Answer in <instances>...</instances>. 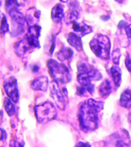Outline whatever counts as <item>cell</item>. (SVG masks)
<instances>
[{"label": "cell", "instance_id": "1", "mask_svg": "<svg viewBox=\"0 0 131 147\" xmlns=\"http://www.w3.org/2000/svg\"><path fill=\"white\" fill-rule=\"evenodd\" d=\"M103 107L102 101L92 98L89 99L81 105L78 117L82 130L87 132L97 128L99 122L98 114Z\"/></svg>", "mask_w": 131, "mask_h": 147}, {"label": "cell", "instance_id": "2", "mask_svg": "<svg viewBox=\"0 0 131 147\" xmlns=\"http://www.w3.org/2000/svg\"><path fill=\"white\" fill-rule=\"evenodd\" d=\"M77 79L81 87L92 94L94 91V85L92 81L101 80L102 74L91 65L85 61H80L77 64Z\"/></svg>", "mask_w": 131, "mask_h": 147}, {"label": "cell", "instance_id": "3", "mask_svg": "<svg viewBox=\"0 0 131 147\" xmlns=\"http://www.w3.org/2000/svg\"><path fill=\"white\" fill-rule=\"evenodd\" d=\"M90 48L97 57L104 60L110 58L111 44L108 37L102 34H96L90 41Z\"/></svg>", "mask_w": 131, "mask_h": 147}, {"label": "cell", "instance_id": "4", "mask_svg": "<svg viewBox=\"0 0 131 147\" xmlns=\"http://www.w3.org/2000/svg\"><path fill=\"white\" fill-rule=\"evenodd\" d=\"M47 66L54 82L63 84L68 83L71 81V74L64 64L59 63L55 60L50 59L47 62Z\"/></svg>", "mask_w": 131, "mask_h": 147}, {"label": "cell", "instance_id": "5", "mask_svg": "<svg viewBox=\"0 0 131 147\" xmlns=\"http://www.w3.org/2000/svg\"><path fill=\"white\" fill-rule=\"evenodd\" d=\"M39 38L27 32L25 36L15 44L14 49L18 56L23 57L36 49H40Z\"/></svg>", "mask_w": 131, "mask_h": 147}, {"label": "cell", "instance_id": "6", "mask_svg": "<svg viewBox=\"0 0 131 147\" xmlns=\"http://www.w3.org/2000/svg\"><path fill=\"white\" fill-rule=\"evenodd\" d=\"M35 111L37 121L41 124H45L55 119L57 114L55 106L50 101L37 105Z\"/></svg>", "mask_w": 131, "mask_h": 147}, {"label": "cell", "instance_id": "7", "mask_svg": "<svg viewBox=\"0 0 131 147\" xmlns=\"http://www.w3.org/2000/svg\"><path fill=\"white\" fill-rule=\"evenodd\" d=\"M50 94L57 107L61 110H64L68 104V96L67 88L54 82L51 83L50 87Z\"/></svg>", "mask_w": 131, "mask_h": 147}, {"label": "cell", "instance_id": "8", "mask_svg": "<svg viewBox=\"0 0 131 147\" xmlns=\"http://www.w3.org/2000/svg\"><path fill=\"white\" fill-rule=\"evenodd\" d=\"M108 143L110 147H128L131 141L127 131L122 130L110 136Z\"/></svg>", "mask_w": 131, "mask_h": 147}, {"label": "cell", "instance_id": "9", "mask_svg": "<svg viewBox=\"0 0 131 147\" xmlns=\"http://www.w3.org/2000/svg\"><path fill=\"white\" fill-rule=\"evenodd\" d=\"M4 88L9 98L14 103L19 100V94L17 81L14 77L11 76L4 82Z\"/></svg>", "mask_w": 131, "mask_h": 147}, {"label": "cell", "instance_id": "10", "mask_svg": "<svg viewBox=\"0 0 131 147\" xmlns=\"http://www.w3.org/2000/svg\"><path fill=\"white\" fill-rule=\"evenodd\" d=\"M41 11L35 7L28 9L25 13V22L29 27L38 24L40 18Z\"/></svg>", "mask_w": 131, "mask_h": 147}, {"label": "cell", "instance_id": "11", "mask_svg": "<svg viewBox=\"0 0 131 147\" xmlns=\"http://www.w3.org/2000/svg\"><path fill=\"white\" fill-rule=\"evenodd\" d=\"M79 5L76 1H72L70 3V11L67 18V24H72L74 22H76L80 18V14L78 11Z\"/></svg>", "mask_w": 131, "mask_h": 147}, {"label": "cell", "instance_id": "12", "mask_svg": "<svg viewBox=\"0 0 131 147\" xmlns=\"http://www.w3.org/2000/svg\"><path fill=\"white\" fill-rule=\"evenodd\" d=\"M48 86V78L45 76H41L35 78L31 84V87L33 90L42 92H46Z\"/></svg>", "mask_w": 131, "mask_h": 147}, {"label": "cell", "instance_id": "13", "mask_svg": "<svg viewBox=\"0 0 131 147\" xmlns=\"http://www.w3.org/2000/svg\"><path fill=\"white\" fill-rule=\"evenodd\" d=\"M72 24L73 30L78 33L81 37H84L93 32L92 27L84 22L79 23L74 22L72 23Z\"/></svg>", "mask_w": 131, "mask_h": 147}, {"label": "cell", "instance_id": "14", "mask_svg": "<svg viewBox=\"0 0 131 147\" xmlns=\"http://www.w3.org/2000/svg\"><path fill=\"white\" fill-rule=\"evenodd\" d=\"M64 8L61 4H56L51 11V18L56 23L60 24L64 18Z\"/></svg>", "mask_w": 131, "mask_h": 147}, {"label": "cell", "instance_id": "15", "mask_svg": "<svg viewBox=\"0 0 131 147\" xmlns=\"http://www.w3.org/2000/svg\"><path fill=\"white\" fill-rule=\"evenodd\" d=\"M67 41L72 47L77 51H81L83 50V43L81 37L73 32H70L68 34Z\"/></svg>", "mask_w": 131, "mask_h": 147}, {"label": "cell", "instance_id": "16", "mask_svg": "<svg viewBox=\"0 0 131 147\" xmlns=\"http://www.w3.org/2000/svg\"><path fill=\"white\" fill-rule=\"evenodd\" d=\"M73 55L74 51L72 49L66 46H63L57 54L58 59L61 62L71 60Z\"/></svg>", "mask_w": 131, "mask_h": 147}, {"label": "cell", "instance_id": "17", "mask_svg": "<svg viewBox=\"0 0 131 147\" xmlns=\"http://www.w3.org/2000/svg\"><path fill=\"white\" fill-rule=\"evenodd\" d=\"M110 73L115 87L119 88L121 82V69L119 67L113 66L110 69Z\"/></svg>", "mask_w": 131, "mask_h": 147}, {"label": "cell", "instance_id": "18", "mask_svg": "<svg viewBox=\"0 0 131 147\" xmlns=\"http://www.w3.org/2000/svg\"><path fill=\"white\" fill-rule=\"evenodd\" d=\"M112 89L110 82L108 79H105L99 86V92L101 96L104 98H106L111 93Z\"/></svg>", "mask_w": 131, "mask_h": 147}, {"label": "cell", "instance_id": "19", "mask_svg": "<svg viewBox=\"0 0 131 147\" xmlns=\"http://www.w3.org/2000/svg\"><path fill=\"white\" fill-rule=\"evenodd\" d=\"M120 104L123 108L129 109L131 108V90L126 89L121 96Z\"/></svg>", "mask_w": 131, "mask_h": 147}, {"label": "cell", "instance_id": "20", "mask_svg": "<svg viewBox=\"0 0 131 147\" xmlns=\"http://www.w3.org/2000/svg\"><path fill=\"white\" fill-rule=\"evenodd\" d=\"M25 32V24L12 22V31L11 35L13 37H19Z\"/></svg>", "mask_w": 131, "mask_h": 147}, {"label": "cell", "instance_id": "21", "mask_svg": "<svg viewBox=\"0 0 131 147\" xmlns=\"http://www.w3.org/2000/svg\"><path fill=\"white\" fill-rule=\"evenodd\" d=\"M56 35H53L50 37V39L48 40L46 45L45 46V50L46 51L47 54L52 56L53 54L56 47Z\"/></svg>", "mask_w": 131, "mask_h": 147}, {"label": "cell", "instance_id": "22", "mask_svg": "<svg viewBox=\"0 0 131 147\" xmlns=\"http://www.w3.org/2000/svg\"><path fill=\"white\" fill-rule=\"evenodd\" d=\"M4 106L8 115L10 117L12 116L15 112V108L11 100L8 98H5L4 100Z\"/></svg>", "mask_w": 131, "mask_h": 147}, {"label": "cell", "instance_id": "23", "mask_svg": "<svg viewBox=\"0 0 131 147\" xmlns=\"http://www.w3.org/2000/svg\"><path fill=\"white\" fill-rule=\"evenodd\" d=\"M1 34L4 35L9 32V24L8 23L6 17L4 13H1Z\"/></svg>", "mask_w": 131, "mask_h": 147}, {"label": "cell", "instance_id": "24", "mask_svg": "<svg viewBox=\"0 0 131 147\" xmlns=\"http://www.w3.org/2000/svg\"><path fill=\"white\" fill-rule=\"evenodd\" d=\"M121 56V53L120 50L119 49H116L112 52V61L115 65H119V64Z\"/></svg>", "mask_w": 131, "mask_h": 147}, {"label": "cell", "instance_id": "25", "mask_svg": "<svg viewBox=\"0 0 131 147\" xmlns=\"http://www.w3.org/2000/svg\"><path fill=\"white\" fill-rule=\"evenodd\" d=\"M125 65L127 69L129 72H131V58L128 54L125 60Z\"/></svg>", "mask_w": 131, "mask_h": 147}, {"label": "cell", "instance_id": "26", "mask_svg": "<svg viewBox=\"0 0 131 147\" xmlns=\"http://www.w3.org/2000/svg\"><path fill=\"white\" fill-rule=\"evenodd\" d=\"M125 30L127 36L131 40V24L128 25L125 28Z\"/></svg>", "mask_w": 131, "mask_h": 147}, {"label": "cell", "instance_id": "27", "mask_svg": "<svg viewBox=\"0 0 131 147\" xmlns=\"http://www.w3.org/2000/svg\"><path fill=\"white\" fill-rule=\"evenodd\" d=\"M127 24L125 21L121 20L119 22L118 24V28L119 29H122L123 28H126V27L127 26Z\"/></svg>", "mask_w": 131, "mask_h": 147}, {"label": "cell", "instance_id": "28", "mask_svg": "<svg viewBox=\"0 0 131 147\" xmlns=\"http://www.w3.org/2000/svg\"><path fill=\"white\" fill-rule=\"evenodd\" d=\"M75 147H91L90 144L87 142H79Z\"/></svg>", "mask_w": 131, "mask_h": 147}, {"label": "cell", "instance_id": "29", "mask_svg": "<svg viewBox=\"0 0 131 147\" xmlns=\"http://www.w3.org/2000/svg\"><path fill=\"white\" fill-rule=\"evenodd\" d=\"M22 146L21 144L16 141H12L10 143V147H23Z\"/></svg>", "mask_w": 131, "mask_h": 147}, {"label": "cell", "instance_id": "30", "mask_svg": "<svg viewBox=\"0 0 131 147\" xmlns=\"http://www.w3.org/2000/svg\"><path fill=\"white\" fill-rule=\"evenodd\" d=\"M31 70L33 72L36 73L40 70V67L37 65H33L31 67Z\"/></svg>", "mask_w": 131, "mask_h": 147}, {"label": "cell", "instance_id": "31", "mask_svg": "<svg viewBox=\"0 0 131 147\" xmlns=\"http://www.w3.org/2000/svg\"><path fill=\"white\" fill-rule=\"evenodd\" d=\"M1 140H5L6 139L7 137V134L5 130H3L2 128H1Z\"/></svg>", "mask_w": 131, "mask_h": 147}, {"label": "cell", "instance_id": "32", "mask_svg": "<svg viewBox=\"0 0 131 147\" xmlns=\"http://www.w3.org/2000/svg\"><path fill=\"white\" fill-rule=\"evenodd\" d=\"M110 17L109 16H104L102 17V19L103 21H107L109 20Z\"/></svg>", "mask_w": 131, "mask_h": 147}, {"label": "cell", "instance_id": "33", "mask_svg": "<svg viewBox=\"0 0 131 147\" xmlns=\"http://www.w3.org/2000/svg\"><path fill=\"white\" fill-rule=\"evenodd\" d=\"M129 121H130V122L131 123V113L130 114V116H129Z\"/></svg>", "mask_w": 131, "mask_h": 147}]
</instances>
